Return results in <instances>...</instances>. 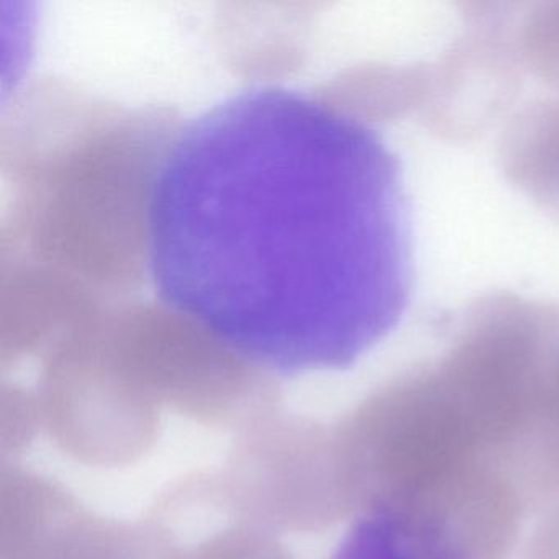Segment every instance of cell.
<instances>
[{
    "instance_id": "6da1fadb",
    "label": "cell",
    "mask_w": 559,
    "mask_h": 559,
    "mask_svg": "<svg viewBox=\"0 0 559 559\" xmlns=\"http://www.w3.org/2000/svg\"><path fill=\"white\" fill-rule=\"evenodd\" d=\"M146 274L169 312L267 368L352 365L411 300L399 159L326 97L240 91L173 133Z\"/></svg>"
},
{
    "instance_id": "7a4b0ae2",
    "label": "cell",
    "mask_w": 559,
    "mask_h": 559,
    "mask_svg": "<svg viewBox=\"0 0 559 559\" xmlns=\"http://www.w3.org/2000/svg\"><path fill=\"white\" fill-rule=\"evenodd\" d=\"M336 559H421L405 542L394 523L385 516L372 513L362 520Z\"/></svg>"
}]
</instances>
